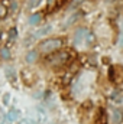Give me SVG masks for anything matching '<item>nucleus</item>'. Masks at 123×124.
Returning a JSON list of instances; mask_svg holds the SVG:
<instances>
[{"label":"nucleus","instance_id":"1","mask_svg":"<svg viewBox=\"0 0 123 124\" xmlns=\"http://www.w3.org/2000/svg\"><path fill=\"white\" fill-rule=\"evenodd\" d=\"M62 45H64V40H62L61 38L46 39V40L41 42V45H39V51H41L42 54H45V55H48V54H54V52H57V51L61 48Z\"/></svg>","mask_w":123,"mask_h":124},{"label":"nucleus","instance_id":"2","mask_svg":"<svg viewBox=\"0 0 123 124\" xmlns=\"http://www.w3.org/2000/svg\"><path fill=\"white\" fill-rule=\"evenodd\" d=\"M70 61V54L68 52H57V54H54L49 59H48V62L52 65V66H64L67 62Z\"/></svg>","mask_w":123,"mask_h":124},{"label":"nucleus","instance_id":"3","mask_svg":"<svg viewBox=\"0 0 123 124\" xmlns=\"http://www.w3.org/2000/svg\"><path fill=\"white\" fill-rule=\"evenodd\" d=\"M90 32L87 31V29H84V28H80L78 31L75 32V35H74V43L75 45H81L86 39H87V35H88Z\"/></svg>","mask_w":123,"mask_h":124},{"label":"nucleus","instance_id":"4","mask_svg":"<svg viewBox=\"0 0 123 124\" xmlns=\"http://www.w3.org/2000/svg\"><path fill=\"white\" fill-rule=\"evenodd\" d=\"M110 118H112L113 124H120L123 121V111L119 108H113L110 111Z\"/></svg>","mask_w":123,"mask_h":124},{"label":"nucleus","instance_id":"5","mask_svg":"<svg viewBox=\"0 0 123 124\" xmlns=\"http://www.w3.org/2000/svg\"><path fill=\"white\" fill-rule=\"evenodd\" d=\"M96 124H107V116L103 108H98V113L96 116Z\"/></svg>","mask_w":123,"mask_h":124},{"label":"nucleus","instance_id":"6","mask_svg":"<svg viewBox=\"0 0 123 124\" xmlns=\"http://www.w3.org/2000/svg\"><path fill=\"white\" fill-rule=\"evenodd\" d=\"M19 117H20V113H19V110H15V108H12V110L7 113V120H9V121H16Z\"/></svg>","mask_w":123,"mask_h":124},{"label":"nucleus","instance_id":"7","mask_svg":"<svg viewBox=\"0 0 123 124\" xmlns=\"http://www.w3.org/2000/svg\"><path fill=\"white\" fill-rule=\"evenodd\" d=\"M25 59H26L28 63H33V62L38 59V52H36V51H29V52L26 54Z\"/></svg>","mask_w":123,"mask_h":124},{"label":"nucleus","instance_id":"8","mask_svg":"<svg viewBox=\"0 0 123 124\" xmlns=\"http://www.w3.org/2000/svg\"><path fill=\"white\" fill-rule=\"evenodd\" d=\"M51 31H52V26H51V25H46V26H44V28H41L39 31L36 32V33H35V36H36V38H39V36H44V35H48V33H49Z\"/></svg>","mask_w":123,"mask_h":124},{"label":"nucleus","instance_id":"9","mask_svg":"<svg viewBox=\"0 0 123 124\" xmlns=\"http://www.w3.org/2000/svg\"><path fill=\"white\" fill-rule=\"evenodd\" d=\"M6 78H9V81L10 82H15L16 81V74H15V71H13V68H6Z\"/></svg>","mask_w":123,"mask_h":124},{"label":"nucleus","instance_id":"10","mask_svg":"<svg viewBox=\"0 0 123 124\" xmlns=\"http://www.w3.org/2000/svg\"><path fill=\"white\" fill-rule=\"evenodd\" d=\"M41 20H42V15L41 13H35V15H32L29 17V23L31 25H38Z\"/></svg>","mask_w":123,"mask_h":124},{"label":"nucleus","instance_id":"11","mask_svg":"<svg viewBox=\"0 0 123 124\" xmlns=\"http://www.w3.org/2000/svg\"><path fill=\"white\" fill-rule=\"evenodd\" d=\"M110 98H112L114 102H122V95H120L119 91H114V93L110 95Z\"/></svg>","mask_w":123,"mask_h":124},{"label":"nucleus","instance_id":"12","mask_svg":"<svg viewBox=\"0 0 123 124\" xmlns=\"http://www.w3.org/2000/svg\"><path fill=\"white\" fill-rule=\"evenodd\" d=\"M0 55H1V58H3V59H10V51H9L7 48H1Z\"/></svg>","mask_w":123,"mask_h":124},{"label":"nucleus","instance_id":"13","mask_svg":"<svg viewBox=\"0 0 123 124\" xmlns=\"http://www.w3.org/2000/svg\"><path fill=\"white\" fill-rule=\"evenodd\" d=\"M114 66L113 65H110V68H109V78L113 81V82H116V72H114Z\"/></svg>","mask_w":123,"mask_h":124},{"label":"nucleus","instance_id":"14","mask_svg":"<svg viewBox=\"0 0 123 124\" xmlns=\"http://www.w3.org/2000/svg\"><path fill=\"white\" fill-rule=\"evenodd\" d=\"M6 16H7V7L3 3H0V19H3Z\"/></svg>","mask_w":123,"mask_h":124},{"label":"nucleus","instance_id":"15","mask_svg":"<svg viewBox=\"0 0 123 124\" xmlns=\"http://www.w3.org/2000/svg\"><path fill=\"white\" fill-rule=\"evenodd\" d=\"M39 3H41V0H28V7H29V9H33V7H36Z\"/></svg>","mask_w":123,"mask_h":124},{"label":"nucleus","instance_id":"16","mask_svg":"<svg viewBox=\"0 0 123 124\" xmlns=\"http://www.w3.org/2000/svg\"><path fill=\"white\" fill-rule=\"evenodd\" d=\"M15 36H16V29H15V28H12V29L9 31V38H10V40H13V39H15Z\"/></svg>","mask_w":123,"mask_h":124},{"label":"nucleus","instance_id":"17","mask_svg":"<svg viewBox=\"0 0 123 124\" xmlns=\"http://www.w3.org/2000/svg\"><path fill=\"white\" fill-rule=\"evenodd\" d=\"M9 98H10V95H9V94H6V95L3 97V104H4V105H7V104H9Z\"/></svg>","mask_w":123,"mask_h":124},{"label":"nucleus","instance_id":"18","mask_svg":"<svg viewBox=\"0 0 123 124\" xmlns=\"http://www.w3.org/2000/svg\"><path fill=\"white\" fill-rule=\"evenodd\" d=\"M81 1H84V0H74V3H75V4H78V3H81Z\"/></svg>","mask_w":123,"mask_h":124},{"label":"nucleus","instance_id":"19","mask_svg":"<svg viewBox=\"0 0 123 124\" xmlns=\"http://www.w3.org/2000/svg\"><path fill=\"white\" fill-rule=\"evenodd\" d=\"M52 1H54V0H48V3H49V4H52Z\"/></svg>","mask_w":123,"mask_h":124}]
</instances>
